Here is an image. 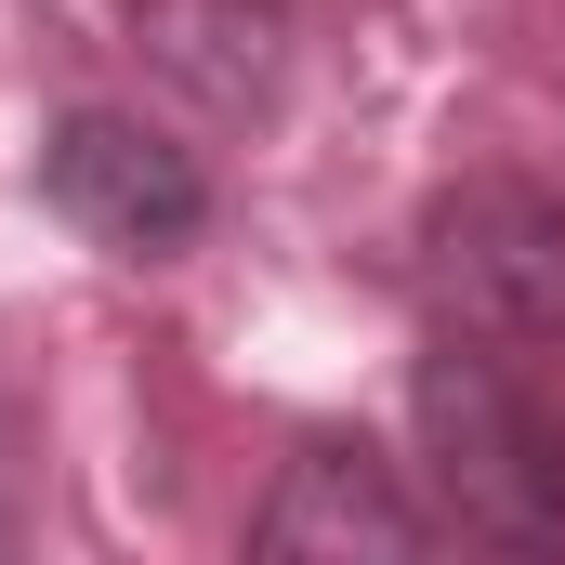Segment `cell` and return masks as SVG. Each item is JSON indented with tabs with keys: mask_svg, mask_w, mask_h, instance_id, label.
Here are the masks:
<instances>
[{
	"mask_svg": "<svg viewBox=\"0 0 565 565\" xmlns=\"http://www.w3.org/2000/svg\"><path fill=\"white\" fill-rule=\"evenodd\" d=\"M40 211L79 224L106 264H184L211 237V171L132 106H66L40 132Z\"/></svg>",
	"mask_w": 565,
	"mask_h": 565,
	"instance_id": "3",
	"label": "cell"
},
{
	"mask_svg": "<svg viewBox=\"0 0 565 565\" xmlns=\"http://www.w3.org/2000/svg\"><path fill=\"white\" fill-rule=\"evenodd\" d=\"M237 565H434V513L369 434H302L237 526Z\"/></svg>",
	"mask_w": 565,
	"mask_h": 565,
	"instance_id": "4",
	"label": "cell"
},
{
	"mask_svg": "<svg viewBox=\"0 0 565 565\" xmlns=\"http://www.w3.org/2000/svg\"><path fill=\"white\" fill-rule=\"evenodd\" d=\"M408 277L422 316L447 342H487V355H565V198L540 171H460L422 198V237H408Z\"/></svg>",
	"mask_w": 565,
	"mask_h": 565,
	"instance_id": "2",
	"label": "cell"
},
{
	"mask_svg": "<svg viewBox=\"0 0 565 565\" xmlns=\"http://www.w3.org/2000/svg\"><path fill=\"white\" fill-rule=\"evenodd\" d=\"M408 434H422L434 513L487 565H565V408L487 342L434 329L408 369Z\"/></svg>",
	"mask_w": 565,
	"mask_h": 565,
	"instance_id": "1",
	"label": "cell"
}]
</instances>
